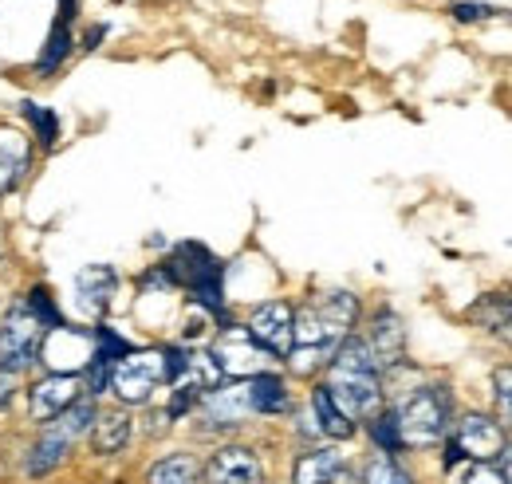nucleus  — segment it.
<instances>
[{
	"instance_id": "f257e3e1",
	"label": "nucleus",
	"mask_w": 512,
	"mask_h": 484,
	"mask_svg": "<svg viewBox=\"0 0 512 484\" xmlns=\"http://www.w3.org/2000/svg\"><path fill=\"white\" fill-rule=\"evenodd\" d=\"M359 300L351 292H323L296 311V347H292V370L312 374L327 370L335 347L355 331L359 323Z\"/></svg>"
},
{
	"instance_id": "f03ea898",
	"label": "nucleus",
	"mask_w": 512,
	"mask_h": 484,
	"mask_svg": "<svg viewBox=\"0 0 512 484\" xmlns=\"http://www.w3.org/2000/svg\"><path fill=\"white\" fill-rule=\"evenodd\" d=\"M327 394L351 422H371L383 410V366L363 335H347L327 363Z\"/></svg>"
},
{
	"instance_id": "7ed1b4c3",
	"label": "nucleus",
	"mask_w": 512,
	"mask_h": 484,
	"mask_svg": "<svg viewBox=\"0 0 512 484\" xmlns=\"http://www.w3.org/2000/svg\"><path fill=\"white\" fill-rule=\"evenodd\" d=\"M95 414H99L95 398L83 394L75 406H67L56 422L40 425L36 441H32L28 453H24V477H28V481H48V477H56L67 461H71L75 445L91 433Z\"/></svg>"
},
{
	"instance_id": "20e7f679",
	"label": "nucleus",
	"mask_w": 512,
	"mask_h": 484,
	"mask_svg": "<svg viewBox=\"0 0 512 484\" xmlns=\"http://www.w3.org/2000/svg\"><path fill=\"white\" fill-rule=\"evenodd\" d=\"M162 272L170 276L174 288H186L197 307H205L209 315L225 319V264L205 244H174L170 256L162 260Z\"/></svg>"
},
{
	"instance_id": "39448f33",
	"label": "nucleus",
	"mask_w": 512,
	"mask_h": 484,
	"mask_svg": "<svg viewBox=\"0 0 512 484\" xmlns=\"http://www.w3.org/2000/svg\"><path fill=\"white\" fill-rule=\"evenodd\" d=\"M390 410L398 418V433L406 449H430L446 441L449 425H453V394L442 382H422Z\"/></svg>"
},
{
	"instance_id": "423d86ee",
	"label": "nucleus",
	"mask_w": 512,
	"mask_h": 484,
	"mask_svg": "<svg viewBox=\"0 0 512 484\" xmlns=\"http://www.w3.org/2000/svg\"><path fill=\"white\" fill-rule=\"evenodd\" d=\"M44 323L32 315V307L20 300L12 303L0 319V370L8 374H28L40 366V347H44Z\"/></svg>"
},
{
	"instance_id": "0eeeda50",
	"label": "nucleus",
	"mask_w": 512,
	"mask_h": 484,
	"mask_svg": "<svg viewBox=\"0 0 512 484\" xmlns=\"http://www.w3.org/2000/svg\"><path fill=\"white\" fill-rule=\"evenodd\" d=\"M162 382H166L162 351H130L127 359L115 363L111 394H115L123 406H146Z\"/></svg>"
},
{
	"instance_id": "6e6552de",
	"label": "nucleus",
	"mask_w": 512,
	"mask_h": 484,
	"mask_svg": "<svg viewBox=\"0 0 512 484\" xmlns=\"http://www.w3.org/2000/svg\"><path fill=\"white\" fill-rule=\"evenodd\" d=\"M245 331L253 335V343L264 351V355H272V359H288L292 347H296V307H292L288 300L260 303L253 315H249Z\"/></svg>"
},
{
	"instance_id": "1a4fd4ad",
	"label": "nucleus",
	"mask_w": 512,
	"mask_h": 484,
	"mask_svg": "<svg viewBox=\"0 0 512 484\" xmlns=\"http://www.w3.org/2000/svg\"><path fill=\"white\" fill-rule=\"evenodd\" d=\"M83 398V382L75 370H48L40 382L28 386V422L48 425Z\"/></svg>"
},
{
	"instance_id": "9d476101",
	"label": "nucleus",
	"mask_w": 512,
	"mask_h": 484,
	"mask_svg": "<svg viewBox=\"0 0 512 484\" xmlns=\"http://www.w3.org/2000/svg\"><path fill=\"white\" fill-rule=\"evenodd\" d=\"M201 484H264V461L253 445H221L201 465Z\"/></svg>"
},
{
	"instance_id": "9b49d317",
	"label": "nucleus",
	"mask_w": 512,
	"mask_h": 484,
	"mask_svg": "<svg viewBox=\"0 0 512 484\" xmlns=\"http://www.w3.org/2000/svg\"><path fill=\"white\" fill-rule=\"evenodd\" d=\"M449 441L457 445V453L465 461H493L505 449V429L489 414H465V418H457V429Z\"/></svg>"
},
{
	"instance_id": "f8f14e48",
	"label": "nucleus",
	"mask_w": 512,
	"mask_h": 484,
	"mask_svg": "<svg viewBox=\"0 0 512 484\" xmlns=\"http://www.w3.org/2000/svg\"><path fill=\"white\" fill-rule=\"evenodd\" d=\"M217 366H221V374L229 378V374H237V378H253L260 374V363L264 359H272V355H264L260 347L253 343V335L245 331V327H221V339L213 343V351H209Z\"/></svg>"
},
{
	"instance_id": "ddd939ff",
	"label": "nucleus",
	"mask_w": 512,
	"mask_h": 484,
	"mask_svg": "<svg viewBox=\"0 0 512 484\" xmlns=\"http://www.w3.org/2000/svg\"><path fill=\"white\" fill-rule=\"evenodd\" d=\"M115 292H119V272L111 264H87L75 276V303L87 319H103L115 303Z\"/></svg>"
},
{
	"instance_id": "4468645a",
	"label": "nucleus",
	"mask_w": 512,
	"mask_h": 484,
	"mask_svg": "<svg viewBox=\"0 0 512 484\" xmlns=\"http://www.w3.org/2000/svg\"><path fill=\"white\" fill-rule=\"evenodd\" d=\"M32 170V134L20 126H0V197L12 193Z\"/></svg>"
},
{
	"instance_id": "2eb2a0df",
	"label": "nucleus",
	"mask_w": 512,
	"mask_h": 484,
	"mask_svg": "<svg viewBox=\"0 0 512 484\" xmlns=\"http://www.w3.org/2000/svg\"><path fill=\"white\" fill-rule=\"evenodd\" d=\"M71 20H75V0H60V16H56V24L48 28V40H44L40 56H36V63H32V75L48 79V75H56V71L64 67V60L71 56V48H75Z\"/></svg>"
},
{
	"instance_id": "dca6fc26",
	"label": "nucleus",
	"mask_w": 512,
	"mask_h": 484,
	"mask_svg": "<svg viewBox=\"0 0 512 484\" xmlns=\"http://www.w3.org/2000/svg\"><path fill=\"white\" fill-rule=\"evenodd\" d=\"M367 339V347L375 351V359L383 370L402 363V355H406V327H402V319L390 311V307H379L375 311V323H371V331L363 335Z\"/></svg>"
},
{
	"instance_id": "f3484780",
	"label": "nucleus",
	"mask_w": 512,
	"mask_h": 484,
	"mask_svg": "<svg viewBox=\"0 0 512 484\" xmlns=\"http://www.w3.org/2000/svg\"><path fill=\"white\" fill-rule=\"evenodd\" d=\"M130 433H134V422L127 410H99L91 422V433H87V445L95 457H119V453H127Z\"/></svg>"
},
{
	"instance_id": "a211bd4d",
	"label": "nucleus",
	"mask_w": 512,
	"mask_h": 484,
	"mask_svg": "<svg viewBox=\"0 0 512 484\" xmlns=\"http://www.w3.org/2000/svg\"><path fill=\"white\" fill-rule=\"evenodd\" d=\"M249 398H253V414L260 418H280L292 410V394H288V382L272 370H260L249 378Z\"/></svg>"
},
{
	"instance_id": "6ab92c4d",
	"label": "nucleus",
	"mask_w": 512,
	"mask_h": 484,
	"mask_svg": "<svg viewBox=\"0 0 512 484\" xmlns=\"http://www.w3.org/2000/svg\"><path fill=\"white\" fill-rule=\"evenodd\" d=\"M339 469H343V453L335 445H316V449H304L296 457L292 484H327Z\"/></svg>"
},
{
	"instance_id": "aec40b11",
	"label": "nucleus",
	"mask_w": 512,
	"mask_h": 484,
	"mask_svg": "<svg viewBox=\"0 0 512 484\" xmlns=\"http://www.w3.org/2000/svg\"><path fill=\"white\" fill-rule=\"evenodd\" d=\"M312 418H316L320 437H331V441H347V437H355V429H359V425L351 422V418L335 406V398L327 394V386H323V382L312 390Z\"/></svg>"
},
{
	"instance_id": "412c9836",
	"label": "nucleus",
	"mask_w": 512,
	"mask_h": 484,
	"mask_svg": "<svg viewBox=\"0 0 512 484\" xmlns=\"http://www.w3.org/2000/svg\"><path fill=\"white\" fill-rule=\"evenodd\" d=\"M146 484H201V461L186 449L166 453L146 469Z\"/></svg>"
},
{
	"instance_id": "4be33fe9",
	"label": "nucleus",
	"mask_w": 512,
	"mask_h": 484,
	"mask_svg": "<svg viewBox=\"0 0 512 484\" xmlns=\"http://www.w3.org/2000/svg\"><path fill=\"white\" fill-rule=\"evenodd\" d=\"M469 319H473L477 327H485L489 335H497V339L512 343V300L509 296H485V300H477L473 303V311H469Z\"/></svg>"
},
{
	"instance_id": "5701e85b",
	"label": "nucleus",
	"mask_w": 512,
	"mask_h": 484,
	"mask_svg": "<svg viewBox=\"0 0 512 484\" xmlns=\"http://www.w3.org/2000/svg\"><path fill=\"white\" fill-rule=\"evenodd\" d=\"M20 115L32 122V138H36V146H44V150L60 146V115H56L52 107H40V103L24 99V103H20Z\"/></svg>"
},
{
	"instance_id": "b1692460",
	"label": "nucleus",
	"mask_w": 512,
	"mask_h": 484,
	"mask_svg": "<svg viewBox=\"0 0 512 484\" xmlns=\"http://www.w3.org/2000/svg\"><path fill=\"white\" fill-rule=\"evenodd\" d=\"M359 484H414V477L398 465L394 453H379V449H375V453L367 457V465H363Z\"/></svg>"
},
{
	"instance_id": "393cba45",
	"label": "nucleus",
	"mask_w": 512,
	"mask_h": 484,
	"mask_svg": "<svg viewBox=\"0 0 512 484\" xmlns=\"http://www.w3.org/2000/svg\"><path fill=\"white\" fill-rule=\"evenodd\" d=\"M24 303L32 307V315L44 323V331H60V327H67L64 311H60V303H56V296H52V288L48 284H36L28 296H24Z\"/></svg>"
},
{
	"instance_id": "a878e982",
	"label": "nucleus",
	"mask_w": 512,
	"mask_h": 484,
	"mask_svg": "<svg viewBox=\"0 0 512 484\" xmlns=\"http://www.w3.org/2000/svg\"><path fill=\"white\" fill-rule=\"evenodd\" d=\"M367 433H371V441H375L379 453H402V449H406V445H402V433H398L394 410H379V414L367 422Z\"/></svg>"
},
{
	"instance_id": "bb28decb",
	"label": "nucleus",
	"mask_w": 512,
	"mask_h": 484,
	"mask_svg": "<svg viewBox=\"0 0 512 484\" xmlns=\"http://www.w3.org/2000/svg\"><path fill=\"white\" fill-rule=\"evenodd\" d=\"M493 398H497L501 418L512 422V366H501V370L493 374Z\"/></svg>"
},
{
	"instance_id": "cd10ccee",
	"label": "nucleus",
	"mask_w": 512,
	"mask_h": 484,
	"mask_svg": "<svg viewBox=\"0 0 512 484\" xmlns=\"http://www.w3.org/2000/svg\"><path fill=\"white\" fill-rule=\"evenodd\" d=\"M457 484H505V477H501V469H493L489 461H473V465L457 477Z\"/></svg>"
},
{
	"instance_id": "c85d7f7f",
	"label": "nucleus",
	"mask_w": 512,
	"mask_h": 484,
	"mask_svg": "<svg viewBox=\"0 0 512 484\" xmlns=\"http://www.w3.org/2000/svg\"><path fill=\"white\" fill-rule=\"evenodd\" d=\"M449 12H453V20H489V16H497V8L477 4V0H457Z\"/></svg>"
},
{
	"instance_id": "c756f323",
	"label": "nucleus",
	"mask_w": 512,
	"mask_h": 484,
	"mask_svg": "<svg viewBox=\"0 0 512 484\" xmlns=\"http://www.w3.org/2000/svg\"><path fill=\"white\" fill-rule=\"evenodd\" d=\"M16 390H20V374H8V370H0V410L16 398Z\"/></svg>"
},
{
	"instance_id": "7c9ffc66",
	"label": "nucleus",
	"mask_w": 512,
	"mask_h": 484,
	"mask_svg": "<svg viewBox=\"0 0 512 484\" xmlns=\"http://www.w3.org/2000/svg\"><path fill=\"white\" fill-rule=\"evenodd\" d=\"M103 36H107V24H91V28L83 32V52H95V48L103 44Z\"/></svg>"
},
{
	"instance_id": "2f4dec72",
	"label": "nucleus",
	"mask_w": 512,
	"mask_h": 484,
	"mask_svg": "<svg viewBox=\"0 0 512 484\" xmlns=\"http://www.w3.org/2000/svg\"><path fill=\"white\" fill-rule=\"evenodd\" d=\"M501 477L505 484H512V441H505V449H501Z\"/></svg>"
},
{
	"instance_id": "473e14b6",
	"label": "nucleus",
	"mask_w": 512,
	"mask_h": 484,
	"mask_svg": "<svg viewBox=\"0 0 512 484\" xmlns=\"http://www.w3.org/2000/svg\"><path fill=\"white\" fill-rule=\"evenodd\" d=\"M327 484H359V481H355V473H351V469L343 465V469H339V473H335V477H331Z\"/></svg>"
}]
</instances>
